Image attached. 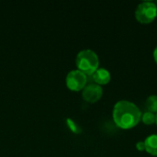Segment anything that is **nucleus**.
<instances>
[{
    "instance_id": "7ed1b4c3",
    "label": "nucleus",
    "mask_w": 157,
    "mask_h": 157,
    "mask_svg": "<svg viewBox=\"0 0 157 157\" xmlns=\"http://www.w3.org/2000/svg\"><path fill=\"white\" fill-rule=\"evenodd\" d=\"M157 16V6L155 3L145 1L141 3L135 10V17L142 24L153 22Z\"/></svg>"
},
{
    "instance_id": "1a4fd4ad",
    "label": "nucleus",
    "mask_w": 157,
    "mask_h": 157,
    "mask_svg": "<svg viewBox=\"0 0 157 157\" xmlns=\"http://www.w3.org/2000/svg\"><path fill=\"white\" fill-rule=\"evenodd\" d=\"M143 122L145 125H152L154 123H155V114L146 111L144 114H142V119Z\"/></svg>"
},
{
    "instance_id": "9d476101",
    "label": "nucleus",
    "mask_w": 157,
    "mask_h": 157,
    "mask_svg": "<svg viewBox=\"0 0 157 157\" xmlns=\"http://www.w3.org/2000/svg\"><path fill=\"white\" fill-rule=\"evenodd\" d=\"M136 148L139 150V151H145V144H144V142H138L136 144Z\"/></svg>"
},
{
    "instance_id": "20e7f679",
    "label": "nucleus",
    "mask_w": 157,
    "mask_h": 157,
    "mask_svg": "<svg viewBox=\"0 0 157 157\" xmlns=\"http://www.w3.org/2000/svg\"><path fill=\"white\" fill-rule=\"evenodd\" d=\"M86 75L79 71L78 69L70 71L66 76V86L69 89L73 91L83 90L86 85Z\"/></svg>"
},
{
    "instance_id": "423d86ee",
    "label": "nucleus",
    "mask_w": 157,
    "mask_h": 157,
    "mask_svg": "<svg viewBox=\"0 0 157 157\" xmlns=\"http://www.w3.org/2000/svg\"><path fill=\"white\" fill-rule=\"evenodd\" d=\"M91 75L95 83L98 86L107 85L110 81V74L105 68H98Z\"/></svg>"
},
{
    "instance_id": "0eeeda50",
    "label": "nucleus",
    "mask_w": 157,
    "mask_h": 157,
    "mask_svg": "<svg viewBox=\"0 0 157 157\" xmlns=\"http://www.w3.org/2000/svg\"><path fill=\"white\" fill-rule=\"evenodd\" d=\"M144 144H145V151L148 154L154 156H157V134L148 136L144 141Z\"/></svg>"
},
{
    "instance_id": "f257e3e1",
    "label": "nucleus",
    "mask_w": 157,
    "mask_h": 157,
    "mask_svg": "<svg viewBox=\"0 0 157 157\" xmlns=\"http://www.w3.org/2000/svg\"><path fill=\"white\" fill-rule=\"evenodd\" d=\"M113 121L115 124L124 130L135 127L142 119L140 109L132 102L121 100L113 108Z\"/></svg>"
},
{
    "instance_id": "f8f14e48",
    "label": "nucleus",
    "mask_w": 157,
    "mask_h": 157,
    "mask_svg": "<svg viewBox=\"0 0 157 157\" xmlns=\"http://www.w3.org/2000/svg\"><path fill=\"white\" fill-rule=\"evenodd\" d=\"M155 123L157 124V113L155 114Z\"/></svg>"
},
{
    "instance_id": "f03ea898",
    "label": "nucleus",
    "mask_w": 157,
    "mask_h": 157,
    "mask_svg": "<svg viewBox=\"0 0 157 157\" xmlns=\"http://www.w3.org/2000/svg\"><path fill=\"white\" fill-rule=\"evenodd\" d=\"M75 63L77 69L86 75H92L99 65V59L97 53L89 49L80 51L76 55Z\"/></svg>"
},
{
    "instance_id": "6e6552de",
    "label": "nucleus",
    "mask_w": 157,
    "mask_h": 157,
    "mask_svg": "<svg viewBox=\"0 0 157 157\" xmlns=\"http://www.w3.org/2000/svg\"><path fill=\"white\" fill-rule=\"evenodd\" d=\"M145 106L147 109V111L152 113H157V96H150L145 102Z\"/></svg>"
},
{
    "instance_id": "39448f33",
    "label": "nucleus",
    "mask_w": 157,
    "mask_h": 157,
    "mask_svg": "<svg viewBox=\"0 0 157 157\" xmlns=\"http://www.w3.org/2000/svg\"><path fill=\"white\" fill-rule=\"evenodd\" d=\"M102 95L103 90L101 86L97 84H90L88 86H86L82 92L83 98L89 103L97 102L101 98Z\"/></svg>"
},
{
    "instance_id": "9b49d317",
    "label": "nucleus",
    "mask_w": 157,
    "mask_h": 157,
    "mask_svg": "<svg viewBox=\"0 0 157 157\" xmlns=\"http://www.w3.org/2000/svg\"><path fill=\"white\" fill-rule=\"evenodd\" d=\"M154 59H155V63H157V46L156 48L155 49V51H154Z\"/></svg>"
}]
</instances>
